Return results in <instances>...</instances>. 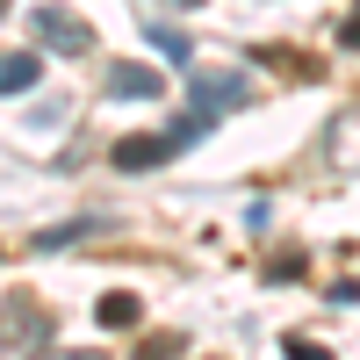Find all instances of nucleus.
Masks as SVG:
<instances>
[{"label": "nucleus", "instance_id": "nucleus-1", "mask_svg": "<svg viewBox=\"0 0 360 360\" xmlns=\"http://www.w3.org/2000/svg\"><path fill=\"white\" fill-rule=\"evenodd\" d=\"M245 101H252V79H245V72H195V79H188V108L209 115V123L231 115V108H245Z\"/></svg>", "mask_w": 360, "mask_h": 360}, {"label": "nucleus", "instance_id": "nucleus-8", "mask_svg": "<svg viewBox=\"0 0 360 360\" xmlns=\"http://www.w3.org/2000/svg\"><path fill=\"white\" fill-rule=\"evenodd\" d=\"M144 44H152L159 58H173V65H188V58H195V44H188V37H180V29H173V22H144Z\"/></svg>", "mask_w": 360, "mask_h": 360}, {"label": "nucleus", "instance_id": "nucleus-9", "mask_svg": "<svg viewBox=\"0 0 360 360\" xmlns=\"http://www.w3.org/2000/svg\"><path fill=\"white\" fill-rule=\"evenodd\" d=\"M94 231H101V217H86V224H51V231L29 238V245H37V252H65L72 238H94Z\"/></svg>", "mask_w": 360, "mask_h": 360}, {"label": "nucleus", "instance_id": "nucleus-6", "mask_svg": "<svg viewBox=\"0 0 360 360\" xmlns=\"http://www.w3.org/2000/svg\"><path fill=\"white\" fill-rule=\"evenodd\" d=\"M37 79H44V58L37 51H8V58H0V86H8V94H29Z\"/></svg>", "mask_w": 360, "mask_h": 360}, {"label": "nucleus", "instance_id": "nucleus-14", "mask_svg": "<svg viewBox=\"0 0 360 360\" xmlns=\"http://www.w3.org/2000/svg\"><path fill=\"white\" fill-rule=\"evenodd\" d=\"M159 8H202V0H159Z\"/></svg>", "mask_w": 360, "mask_h": 360}, {"label": "nucleus", "instance_id": "nucleus-5", "mask_svg": "<svg viewBox=\"0 0 360 360\" xmlns=\"http://www.w3.org/2000/svg\"><path fill=\"white\" fill-rule=\"evenodd\" d=\"M108 94H115V101H159L166 79H159L152 65H115V72H108Z\"/></svg>", "mask_w": 360, "mask_h": 360}, {"label": "nucleus", "instance_id": "nucleus-12", "mask_svg": "<svg viewBox=\"0 0 360 360\" xmlns=\"http://www.w3.org/2000/svg\"><path fill=\"white\" fill-rule=\"evenodd\" d=\"M339 51H360V0H353V15L339 22Z\"/></svg>", "mask_w": 360, "mask_h": 360}, {"label": "nucleus", "instance_id": "nucleus-15", "mask_svg": "<svg viewBox=\"0 0 360 360\" xmlns=\"http://www.w3.org/2000/svg\"><path fill=\"white\" fill-rule=\"evenodd\" d=\"M51 360H94V353H51Z\"/></svg>", "mask_w": 360, "mask_h": 360}, {"label": "nucleus", "instance_id": "nucleus-11", "mask_svg": "<svg viewBox=\"0 0 360 360\" xmlns=\"http://www.w3.org/2000/svg\"><path fill=\"white\" fill-rule=\"evenodd\" d=\"M281 353H288V360H332V353H324V346H310L303 332H288V339H281Z\"/></svg>", "mask_w": 360, "mask_h": 360}, {"label": "nucleus", "instance_id": "nucleus-10", "mask_svg": "<svg viewBox=\"0 0 360 360\" xmlns=\"http://www.w3.org/2000/svg\"><path fill=\"white\" fill-rule=\"evenodd\" d=\"M130 360H180V339H173V332H159V339H144Z\"/></svg>", "mask_w": 360, "mask_h": 360}, {"label": "nucleus", "instance_id": "nucleus-7", "mask_svg": "<svg viewBox=\"0 0 360 360\" xmlns=\"http://www.w3.org/2000/svg\"><path fill=\"white\" fill-rule=\"evenodd\" d=\"M94 317H101V332H130V324L144 317V303H137V295H123V288H115V295H101V303H94Z\"/></svg>", "mask_w": 360, "mask_h": 360}, {"label": "nucleus", "instance_id": "nucleus-4", "mask_svg": "<svg viewBox=\"0 0 360 360\" xmlns=\"http://www.w3.org/2000/svg\"><path fill=\"white\" fill-rule=\"evenodd\" d=\"M324 166H332V173H360V108H346L339 115V123L332 130H324Z\"/></svg>", "mask_w": 360, "mask_h": 360}, {"label": "nucleus", "instance_id": "nucleus-2", "mask_svg": "<svg viewBox=\"0 0 360 360\" xmlns=\"http://www.w3.org/2000/svg\"><path fill=\"white\" fill-rule=\"evenodd\" d=\"M29 29H37V44L65 51V58H86V51H94V22H79L72 8H29Z\"/></svg>", "mask_w": 360, "mask_h": 360}, {"label": "nucleus", "instance_id": "nucleus-13", "mask_svg": "<svg viewBox=\"0 0 360 360\" xmlns=\"http://www.w3.org/2000/svg\"><path fill=\"white\" fill-rule=\"evenodd\" d=\"M266 274H274V281H295V274H303V252H281L274 266H266Z\"/></svg>", "mask_w": 360, "mask_h": 360}, {"label": "nucleus", "instance_id": "nucleus-3", "mask_svg": "<svg viewBox=\"0 0 360 360\" xmlns=\"http://www.w3.org/2000/svg\"><path fill=\"white\" fill-rule=\"evenodd\" d=\"M173 152H188V144H180V130H159V137H123L115 144V173H152V166H166Z\"/></svg>", "mask_w": 360, "mask_h": 360}]
</instances>
